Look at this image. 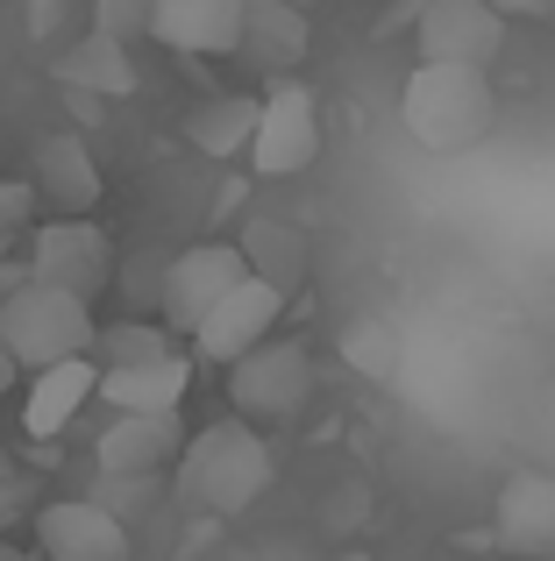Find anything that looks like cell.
Wrapping results in <instances>:
<instances>
[{
	"label": "cell",
	"mask_w": 555,
	"mask_h": 561,
	"mask_svg": "<svg viewBox=\"0 0 555 561\" xmlns=\"http://www.w3.org/2000/svg\"><path fill=\"white\" fill-rule=\"evenodd\" d=\"M250 171L257 179H292V171L320 164V100L299 79H278L257 100V128H250Z\"/></svg>",
	"instance_id": "5b68a950"
},
{
	"label": "cell",
	"mask_w": 555,
	"mask_h": 561,
	"mask_svg": "<svg viewBox=\"0 0 555 561\" xmlns=\"http://www.w3.org/2000/svg\"><path fill=\"white\" fill-rule=\"evenodd\" d=\"M491 8L513 22V14H555V0H491Z\"/></svg>",
	"instance_id": "484cf974"
},
{
	"label": "cell",
	"mask_w": 555,
	"mask_h": 561,
	"mask_svg": "<svg viewBox=\"0 0 555 561\" xmlns=\"http://www.w3.org/2000/svg\"><path fill=\"white\" fill-rule=\"evenodd\" d=\"M278 313H285V291L242 271L236 285H228L222 299H214L207 313L193 320V348H200V363H222V370H228L242 348H257V342H264V334L278 328Z\"/></svg>",
	"instance_id": "ba28073f"
},
{
	"label": "cell",
	"mask_w": 555,
	"mask_h": 561,
	"mask_svg": "<svg viewBox=\"0 0 555 561\" xmlns=\"http://www.w3.org/2000/svg\"><path fill=\"white\" fill-rule=\"evenodd\" d=\"M29 220H36V185L29 179H0V242H22Z\"/></svg>",
	"instance_id": "603a6c76"
},
{
	"label": "cell",
	"mask_w": 555,
	"mask_h": 561,
	"mask_svg": "<svg viewBox=\"0 0 555 561\" xmlns=\"http://www.w3.org/2000/svg\"><path fill=\"white\" fill-rule=\"evenodd\" d=\"M314 50V14L292 8V0H242V28H236V57L264 65L285 79L299 57Z\"/></svg>",
	"instance_id": "5bb4252c"
},
{
	"label": "cell",
	"mask_w": 555,
	"mask_h": 561,
	"mask_svg": "<svg viewBox=\"0 0 555 561\" xmlns=\"http://www.w3.org/2000/svg\"><path fill=\"white\" fill-rule=\"evenodd\" d=\"M29 185H36V206H50V214H93L100 206V164L86 150V136H43Z\"/></svg>",
	"instance_id": "9a60e30c"
},
{
	"label": "cell",
	"mask_w": 555,
	"mask_h": 561,
	"mask_svg": "<svg viewBox=\"0 0 555 561\" xmlns=\"http://www.w3.org/2000/svg\"><path fill=\"white\" fill-rule=\"evenodd\" d=\"M43 561H128V526L100 497H57L36 512Z\"/></svg>",
	"instance_id": "30bf717a"
},
{
	"label": "cell",
	"mask_w": 555,
	"mask_h": 561,
	"mask_svg": "<svg viewBox=\"0 0 555 561\" xmlns=\"http://www.w3.org/2000/svg\"><path fill=\"white\" fill-rule=\"evenodd\" d=\"M314 398V356L299 342H257L228 363V405L250 426H278Z\"/></svg>",
	"instance_id": "277c9868"
},
{
	"label": "cell",
	"mask_w": 555,
	"mask_h": 561,
	"mask_svg": "<svg viewBox=\"0 0 555 561\" xmlns=\"http://www.w3.org/2000/svg\"><path fill=\"white\" fill-rule=\"evenodd\" d=\"M414 50H420V65H477V71H491V57L506 50V14L491 8V0H420Z\"/></svg>",
	"instance_id": "52a82bcc"
},
{
	"label": "cell",
	"mask_w": 555,
	"mask_h": 561,
	"mask_svg": "<svg viewBox=\"0 0 555 561\" xmlns=\"http://www.w3.org/2000/svg\"><path fill=\"white\" fill-rule=\"evenodd\" d=\"M14 377H22V363H14V356H8V342H0V398L14 391Z\"/></svg>",
	"instance_id": "83f0119b"
},
{
	"label": "cell",
	"mask_w": 555,
	"mask_h": 561,
	"mask_svg": "<svg viewBox=\"0 0 555 561\" xmlns=\"http://www.w3.org/2000/svg\"><path fill=\"white\" fill-rule=\"evenodd\" d=\"M179 448H185L179 412H114V426L93 440V462L100 477H157L179 462Z\"/></svg>",
	"instance_id": "8fae6325"
},
{
	"label": "cell",
	"mask_w": 555,
	"mask_h": 561,
	"mask_svg": "<svg viewBox=\"0 0 555 561\" xmlns=\"http://www.w3.org/2000/svg\"><path fill=\"white\" fill-rule=\"evenodd\" d=\"M242 561H306V548L299 540H271V548H250Z\"/></svg>",
	"instance_id": "d4e9b609"
},
{
	"label": "cell",
	"mask_w": 555,
	"mask_h": 561,
	"mask_svg": "<svg viewBox=\"0 0 555 561\" xmlns=\"http://www.w3.org/2000/svg\"><path fill=\"white\" fill-rule=\"evenodd\" d=\"M349 356H356L363 370H385L392 363V328L385 320H356V328H349Z\"/></svg>",
	"instance_id": "cb8c5ba5"
},
{
	"label": "cell",
	"mask_w": 555,
	"mask_h": 561,
	"mask_svg": "<svg viewBox=\"0 0 555 561\" xmlns=\"http://www.w3.org/2000/svg\"><path fill=\"white\" fill-rule=\"evenodd\" d=\"M100 348V370H114V363H150V356H171V328H150V320H128V328H107L93 334Z\"/></svg>",
	"instance_id": "44dd1931"
},
{
	"label": "cell",
	"mask_w": 555,
	"mask_h": 561,
	"mask_svg": "<svg viewBox=\"0 0 555 561\" xmlns=\"http://www.w3.org/2000/svg\"><path fill=\"white\" fill-rule=\"evenodd\" d=\"M0 561H29V554H22V548H8V540H0Z\"/></svg>",
	"instance_id": "f546056e"
},
{
	"label": "cell",
	"mask_w": 555,
	"mask_h": 561,
	"mask_svg": "<svg viewBox=\"0 0 555 561\" xmlns=\"http://www.w3.org/2000/svg\"><path fill=\"white\" fill-rule=\"evenodd\" d=\"M250 128H257V100L250 93H222V100H207V107L185 114V142H193L200 157H222V164L250 150Z\"/></svg>",
	"instance_id": "ffe728a7"
},
{
	"label": "cell",
	"mask_w": 555,
	"mask_h": 561,
	"mask_svg": "<svg viewBox=\"0 0 555 561\" xmlns=\"http://www.w3.org/2000/svg\"><path fill=\"white\" fill-rule=\"evenodd\" d=\"M100 383V363L93 356H65V363H43V370H29V398H22V426L36 440L65 434L71 420H79V405L93 398Z\"/></svg>",
	"instance_id": "2e32d148"
},
{
	"label": "cell",
	"mask_w": 555,
	"mask_h": 561,
	"mask_svg": "<svg viewBox=\"0 0 555 561\" xmlns=\"http://www.w3.org/2000/svg\"><path fill=\"white\" fill-rule=\"evenodd\" d=\"M292 8H306V14H314V8H320V0H292Z\"/></svg>",
	"instance_id": "4dcf8cb0"
},
{
	"label": "cell",
	"mask_w": 555,
	"mask_h": 561,
	"mask_svg": "<svg viewBox=\"0 0 555 561\" xmlns=\"http://www.w3.org/2000/svg\"><path fill=\"white\" fill-rule=\"evenodd\" d=\"M50 71L65 85H79V93H107V100H122V93H136V57H128V43H114V36H79L71 50H57L50 57Z\"/></svg>",
	"instance_id": "d6986e66"
},
{
	"label": "cell",
	"mask_w": 555,
	"mask_h": 561,
	"mask_svg": "<svg viewBox=\"0 0 555 561\" xmlns=\"http://www.w3.org/2000/svg\"><path fill=\"white\" fill-rule=\"evenodd\" d=\"M242 0H150V36L185 57H236Z\"/></svg>",
	"instance_id": "4fadbf2b"
},
{
	"label": "cell",
	"mask_w": 555,
	"mask_h": 561,
	"mask_svg": "<svg viewBox=\"0 0 555 561\" xmlns=\"http://www.w3.org/2000/svg\"><path fill=\"white\" fill-rule=\"evenodd\" d=\"M185 383H193V363L185 356H150V363H114V370H100L93 398H107L114 412H179Z\"/></svg>",
	"instance_id": "e0dca14e"
},
{
	"label": "cell",
	"mask_w": 555,
	"mask_h": 561,
	"mask_svg": "<svg viewBox=\"0 0 555 561\" xmlns=\"http://www.w3.org/2000/svg\"><path fill=\"white\" fill-rule=\"evenodd\" d=\"M399 122L420 150L456 157L477 150L499 122V93H491V71L477 65H414L399 85Z\"/></svg>",
	"instance_id": "7a4b0ae2"
},
{
	"label": "cell",
	"mask_w": 555,
	"mask_h": 561,
	"mask_svg": "<svg viewBox=\"0 0 555 561\" xmlns=\"http://www.w3.org/2000/svg\"><path fill=\"white\" fill-rule=\"evenodd\" d=\"M242 263H250V277H264V285H278L292 299V285L306 277V234L292 228V220H278V214H257V220H242Z\"/></svg>",
	"instance_id": "ac0fdd59"
},
{
	"label": "cell",
	"mask_w": 555,
	"mask_h": 561,
	"mask_svg": "<svg viewBox=\"0 0 555 561\" xmlns=\"http://www.w3.org/2000/svg\"><path fill=\"white\" fill-rule=\"evenodd\" d=\"M29 277H43V285H57V291L93 306L100 291L114 285V242L86 214H57L29 234Z\"/></svg>",
	"instance_id": "8992f818"
},
{
	"label": "cell",
	"mask_w": 555,
	"mask_h": 561,
	"mask_svg": "<svg viewBox=\"0 0 555 561\" xmlns=\"http://www.w3.org/2000/svg\"><path fill=\"white\" fill-rule=\"evenodd\" d=\"M14 277H29V263H14V242H0V285H14Z\"/></svg>",
	"instance_id": "4316f807"
},
{
	"label": "cell",
	"mask_w": 555,
	"mask_h": 561,
	"mask_svg": "<svg viewBox=\"0 0 555 561\" xmlns=\"http://www.w3.org/2000/svg\"><path fill=\"white\" fill-rule=\"evenodd\" d=\"M93 306L71 299V291L43 285V277H14L0 285V342L22 370H43V363L65 356H93Z\"/></svg>",
	"instance_id": "3957f363"
},
{
	"label": "cell",
	"mask_w": 555,
	"mask_h": 561,
	"mask_svg": "<svg viewBox=\"0 0 555 561\" xmlns=\"http://www.w3.org/2000/svg\"><path fill=\"white\" fill-rule=\"evenodd\" d=\"M271 491V440L250 420H214L179 448V505L207 519H236Z\"/></svg>",
	"instance_id": "6da1fadb"
},
{
	"label": "cell",
	"mask_w": 555,
	"mask_h": 561,
	"mask_svg": "<svg viewBox=\"0 0 555 561\" xmlns=\"http://www.w3.org/2000/svg\"><path fill=\"white\" fill-rule=\"evenodd\" d=\"M491 534H499L506 554H528V561L555 554V477H548V469H520V477H506L499 512H491Z\"/></svg>",
	"instance_id": "7c38bea8"
},
{
	"label": "cell",
	"mask_w": 555,
	"mask_h": 561,
	"mask_svg": "<svg viewBox=\"0 0 555 561\" xmlns=\"http://www.w3.org/2000/svg\"><path fill=\"white\" fill-rule=\"evenodd\" d=\"M242 271H250V263H242V249H236V242H200V249H185V256H171L165 285H157L165 328H171V334H193V320L207 313V306L222 299V291L236 285Z\"/></svg>",
	"instance_id": "9c48e42d"
},
{
	"label": "cell",
	"mask_w": 555,
	"mask_h": 561,
	"mask_svg": "<svg viewBox=\"0 0 555 561\" xmlns=\"http://www.w3.org/2000/svg\"><path fill=\"white\" fill-rule=\"evenodd\" d=\"M65 8V0H36V14H29V22H36V36H50V14Z\"/></svg>",
	"instance_id": "f1b7e54d"
},
{
	"label": "cell",
	"mask_w": 555,
	"mask_h": 561,
	"mask_svg": "<svg viewBox=\"0 0 555 561\" xmlns=\"http://www.w3.org/2000/svg\"><path fill=\"white\" fill-rule=\"evenodd\" d=\"M93 28L114 43H143L150 36V0H93Z\"/></svg>",
	"instance_id": "7402d4cb"
}]
</instances>
